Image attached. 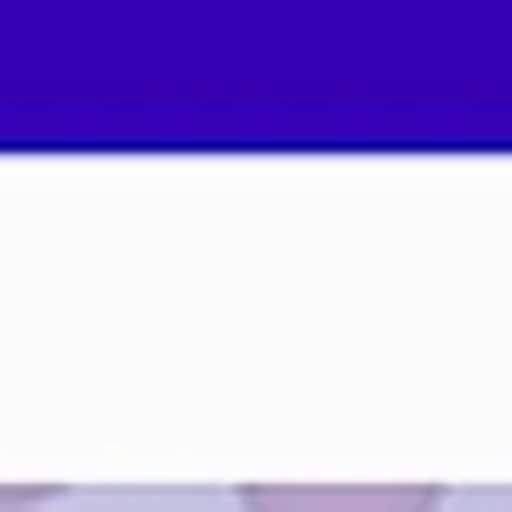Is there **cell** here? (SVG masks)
Wrapping results in <instances>:
<instances>
[{
  "mask_svg": "<svg viewBox=\"0 0 512 512\" xmlns=\"http://www.w3.org/2000/svg\"><path fill=\"white\" fill-rule=\"evenodd\" d=\"M245 512H439V484H245Z\"/></svg>",
  "mask_w": 512,
  "mask_h": 512,
  "instance_id": "cell-1",
  "label": "cell"
}]
</instances>
